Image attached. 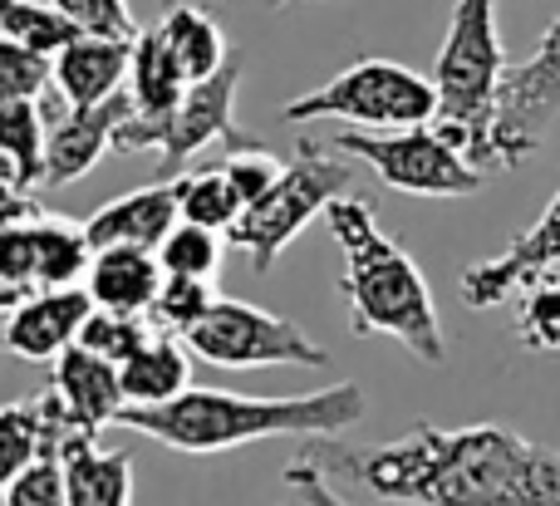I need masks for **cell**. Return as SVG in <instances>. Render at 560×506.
I'll return each mask as SVG.
<instances>
[{"instance_id": "obj_1", "label": "cell", "mask_w": 560, "mask_h": 506, "mask_svg": "<svg viewBox=\"0 0 560 506\" xmlns=\"http://www.w3.org/2000/svg\"><path fill=\"white\" fill-rule=\"evenodd\" d=\"M300 458L325 478L408 506H560V452L502 423L413 428L394 443L345 448L305 438Z\"/></svg>"}, {"instance_id": "obj_2", "label": "cell", "mask_w": 560, "mask_h": 506, "mask_svg": "<svg viewBox=\"0 0 560 506\" xmlns=\"http://www.w3.org/2000/svg\"><path fill=\"white\" fill-rule=\"evenodd\" d=\"M369 413V393L359 384H325L315 393H285V399H252L226 389H192L177 399L138 409L124 403L114 413V428L143 433L187 458H212L261 438H339Z\"/></svg>"}, {"instance_id": "obj_3", "label": "cell", "mask_w": 560, "mask_h": 506, "mask_svg": "<svg viewBox=\"0 0 560 506\" xmlns=\"http://www.w3.org/2000/svg\"><path fill=\"white\" fill-rule=\"evenodd\" d=\"M329 236H335L339 256H345V275H339V295L349 305V330L359 340L369 334H388L398 340L413 360L443 364L447 360V334L438 320L433 291H428L418 261L378 226L374 202L369 197H335L325 207Z\"/></svg>"}, {"instance_id": "obj_4", "label": "cell", "mask_w": 560, "mask_h": 506, "mask_svg": "<svg viewBox=\"0 0 560 506\" xmlns=\"http://www.w3.org/2000/svg\"><path fill=\"white\" fill-rule=\"evenodd\" d=\"M506 74V45L497 35V0H457L447 39L438 49L433 89L438 114L433 128L453 148H463L482 173H492V118H497V89Z\"/></svg>"}, {"instance_id": "obj_5", "label": "cell", "mask_w": 560, "mask_h": 506, "mask_svg": "<svg viewBox=\"0 0 560 506\" xmlns=\"http://www.w3.org/2000/svg\"><path fill=\"white\" fill-rule=\"evenodd\" d=\"M349 192V167H345V153L335 157V148L325 143H300L295 163L280 167V177L226 226V246L252 261L256 275H266L276 266V256L305 232L315 216H325V207L335 197Z\"/></svg>"}, {"instance_id": "obj_6", "label": "cell", "mask_w": 560, "mask_h": 506, "mask_svg": "<svg viewBox=\"0 0 560 506\" xmlns=\"http://www.w3.org/2000/svg\"><path fill=\"white\" fill-rule=\"evenodd\" d=\"M433 114H438L433 79L374 55L354 59L345 74H335L329 84L285 104V123L339 118L349 128H413V123H433Z\"/></svg>"}, {"instance_id": "obj_7", "label": "cell", "mask_w": 560, "mask_h": 506, "mask_svg": "<svg viewBox=\"0 0 560 506\" xmlns=\"http://www.w3.org/2000/svg\"><path fill=\"white\" fill-rule=\"evenodd\" d=\"M325 148L374 167V177L408 197H472L482 192L487 173L453 148L433 123L413 128H345Z\"/></svg>"}, {"instance_id": "obj_8", "label": "cell", "mask_w": 560, "mask_h": 506, "mask_svg": "<svg viewBox=\"0 0 560 506\" xmlns=\"http://www.w3.org/2000/svg\"><path fill=\"white\" fill-rule=\"evenodd\" d=\"M183 344L212 369H325L329 350L315 344L295 320L246 301H217Z\"/></svg>"}, {"instance_id": "obj_9", "label": "cell", "mask_w": 560, "mask_h": 506, "mask_svg": "<svg viewBox=\"0 0 560 506\" xmlns=\"http://www.w3.org/2000/svg\"><path fill=\"white\" fill-rule=\"evenodd\" d=\"M560 118V15L546 25L541 45L506 64L502 89H497V118H492V157L497 167H522L541 148L546 128Z\"/></svg>"}, {"instance_id": "obj_10", "label": "cell", "mask_w": 560, "mask_h": 506, "mask_svg": "<svg viewBox=\"0 0 560 506\" xmlns=\"http://www.w3.org/2000/svg\"><path fill=\"white\" fill-rule=\"evenodd\" d=\"M242 69H246V55L232 45L222 69H212L207 79H192L183 94V104L167 114V128H163V177H177V167L192 163L202 148L212 143H252L242 123H236V89H242Z\"/></svg>"}, {"instance_id": "obj_11", "label": "cell", "mask_w": 560, "mask_h": 506, "mask_svg": "<svg viewBox=\"0 0 560 506\" xmlns=\"http://www.w3.org/2000/svg\"><path fill=\"white\" fill-rule=\"evenodd\" d=\"M560 271V187L551 197L536 226H526L502 256L482 266H467L463 271V301L472 310H492V305H506L512 295H522L536 275Z\"/></svg>"}, {"instance_id": "obj_12", "label": "cell", "mask_w": 560, "mask_h": 506, "mask_svg": "<svg viewBox=\"0 0 560 506\" xmlns=\"http://www.w3.org/2000/svg\"><path fill=\"white\" fill-rule=\"evenodd\" d=\"M49 393H55L59 413H65L69 438H98V428H108L114 413L128 403L118 364L84 350V344H69L65 354H55Z\"/></svg>"}, {"instance_id": "obj_13", "label": "cell", "mask_w": 560, "mask_h": 506, "mask_svg": "<svg viewBox=\"0 0 560 506\" xmlns=\"http://www.w3.org/2000/svg\"><path fill=\"white\" fill-rule=\"evenodd\" d=\"M133 114V94H108L98 104H69L59 114V123L49 128L45 143V187L79 183L84 173H94V163L104 153H114L118 123Z\"/></svg>"}, {"instance_id": "obj_14", "label": "cell", "mask_w": 560, "mask_h": 506, "mask_svg": "<svg viewBox=\"0 0 560 506\" xmlns=\"http://www.w3.org/2000/svg\"><path fill=\"white\" fill-rule=\"evenodd\" d=\"M89 310H94V295L84 285H65V291H35L10 310L5 320V344L20 360H55L69 344L79 340Z\"/></svg>"}, {"instance_id": "obj_15", "label": "cell", "mask_w": 560, "mask_h": 506, "mask_svg": "<svg viewBox=\"0 0 560 506\" xmlns=\"http://www.w3.org/2000/svg\"><path fill=\"white\" fill-rule=\"evenodd\" d=\"M173 226H177V183L158 177V183L133 187V192L98 207L84 222V236L94 251H104V246H148V251H158Z\"/></svg>"}, {"instance_id": "obj_16", "label": "cell", "mask_w": 560, "mask_h": 506, "mask_svg": "<svg viewBox=\"0 0 560 506\" xmlns=\"http://www.w3.org/2000/svg\"><path fill=\"white\" fill-rule=\"evenodd\" d=\"M128 59H133V39L79 35L49 59V84L59 89L65 104H98L124 89Z\"/></svg>"}, {"instance_id": "obj_17", "label": "cell", "mask_w": 560, "mask_h": 506, "mask_svg": "<svg viewBox=\"0 0 560 506\" xmlns=\"http://www.w3.org/2000/svg\"><path fill=\"white\" fill-rule=\"evenodd\" d=\"M163 261L148 246H104L94 251L84 275V291L94 295L98 310H118V315H148L153 295L163 291Z\"/></svg>"}, {"instance_id": "obj_18", "label": "cell", "mask_w": 560, "mask_h": 506, "mask_svg": "<svg viewBox=\"0 0 560 506\" xmlns=\"http://www.w3.org/2000/svg\"><path fill=\"white\" fill-rule=\"evenodd\" d=\"M65 497L69 506H133V458L104 452L98 438H65Z\"/></svg>"}, {"instance_id": "obj_19", "label": "cell", "mask_w": 560, "mask_h": 506, "mask_svg": "<svg viewBox=\"0 0 560 506\" xmlns=\"http://www.w3.org/2000/svg\"><path fill=\"white\" fill-rule=\"evenodd\" d=\"M65 413H59L55 393H35V399H15L0 409V497L10 492V482L49 448V443H65Z\"/></svg>"}, {"instance_id": "obj_20", "label": "cell", "mask_w": 560, "mask_h": 506, "mask_svg": "<svg viewBox=\"0 0 560 506\" xmlns=\"http://www.w3.org/2000/svg\"><path fill=\"white\" fill-rule=\"evenodd\" d=\"M118 379H124V399L138 403V409L167 403L192 384V350L183 344V334L153 330L148 344H138V350L118 364Z\"/></svg>"}, {"instance_id": "obj_21", "label": "cell", "mask_w": 560, "mask_h": 506, "mask_svg": "<svg viewBox=\"0 0 560 506\" xmlns=\"http://www.w3.org/2000/svg\"><path fill=\"white\" fill-rule=\"evenodd\" d=\"M153 25H158V35H163V45L173 49V59L183 64L187 79H207L232 55L217 15L207 5H197V0H163V15H158Z\"/></svg>"}, {"instance_id": "obj_22", "label": "cell", "mask_w": 560, "mask_h": 506, "mask_svg": "<svg viewBox=\"0 0 560 506\" xmlns=\"http://www.w3.org/2000/svg\"><path fill=\"white\" fill-rule=\"evenodd\" d=\"M94 246H89L84 226L59 222L55 212L35 216V291H65L89 275Z\"/></svg>"}, {"instance_id": "obj_23", "label": "cell", "mask_w": 560, "mask_h": 506, "mask_svg": "<svg viewBox=\"0 0 560 506\" xmlns=\"http://www.w3.org/2000/svg\"><path fill=\"white\" fill-rule=\"evenodd\" d=\"M45 108L39 98H10L0 104V153L10 157L20 187L45 183Z\"/></svg>"}, {"instance_id": "obj_24", "label": "cell", "mask_w": 560, "mask_h": 506, "mask_svg": "<svg viewBox=\"0 0 560 506\" xmlns=\"http://www.w3.org/2000/svg\"><path fill=\"white\" fill-rule=\"evenodd\" d=\"M0 35L20 39L25 49H35V55H45V59H55L59 49H65L69 39H79L84 30L59 5H49V0H0Z\"/></svg>"}, {"instance_id": "obj_25", "label": "cell", "mask_w": 560, "mask_h": 506, "mask_svg": "<svg viewBox=\"0 0 560 506\" xmlns=\"http://www.w3.org/2000/svg\"><path fill=\"white\" fill-rule=\"evenodd\" d=\"M177 183V216L197 226H212V232L226 236V226L242 216V197H236L232 177L222 167H197L187 177H173Z\"/></svg>"}, {"instance_id": "obj_26", "label": "cell", "mask_w": 560, "mask_h": 506, "mask_svg": "<svg viewBox=\"0 0 560 506\" xmlns=\"http://www.w3.org/2000/svg\"><path fill=\"white\" fill-rule=\"evenodd\" d=\"M158 261H163L167 275H202V281H212L217 266H222V232L177 216V226L158 246Z\"/></svg>"}, {"instance_id": "obj_27", "label": "cell", "mask_w": 560, "mask_h": 506, "mask_svg": "<svg viewBox=\"0 0 560 506\" xmlns=\"http://www.w3.org/2000/svg\"><path fill=\"white\" fill-rule=\"evenodd\" d=\"M212 305H217L212 281H202V275H163V291L153 295L148 315H153V330L187 334Z\"/></svg>"}, {"instance_id": "obj_28", "label": "cell", "mask_w": 560, "mask_h": 506, "mask_svg": "<svg viewBox=\"0 0 560 506\" xmlns=\"http://www.w3.org/2000/svg\"><path fill=\"white\" fill-rule=\"evenodd\" d=\"M516 330L526 350H560V275L546 271L522 291Z\"/></svg>"}, {"instance_id": "obj_29", "label": "cell", "mask_w": 560, "mask_h": 506, "mask_svg": "<svg viewBox=\"0 0 560 506\" xmlns=\"http://www.w3.org/2000/svg\"><path fill=\"white\" fill-rule=\"evenodd\" d=\"M35 295V222L0 226V310Z\"/></svg>"}, {"instance_id": "obj_30", "label": "cell", "mask_w": 560, "mask_h": 506, "mask_svg": "<svg viewBox=\"0 0 560 506\" xmlns=\"http://www.w3.org/2000/svg\"><path fill=\"white\" fill-rule=\"evenodd\" d=\"M148 334H153V325H148L143 315H118V310H98V305H94L74 344H84V350H94V354H104V360L124 364L138 344H148Z\"/></svg>"}, {"instance_id": "obj_31", "label": "cell", "mask_w": 560, "mask_h": 506, "mask_svg": "<svg viewBox=\"0 0 560 506\" xmlns=\"http://www.w3.org/2000/svg\"><path fill=\"white\" fill-rule=\"evenodd\" d=\"M0 506H69L65 497V462H59V443H49L0 497Z\"/></svg>"}, {"instance_id": "obj_32", "label": "cell", "mask_w": 560, "mask_h": 506, "mask_svg": "<svg viewBox=\"0 0 560 506\" xmlns=\"http://www.w3.org/2000/svg\"><path fill=\"white\" fill-rule=\"evenodd\" d=\"M49 84V59L25 49L20 39L0 35V104L10 98H39Z\"/></svg>"}, {"instance_id": "obj_33", "label": "cell", "mask_w": 560, "mask_h": 506, "mask_svg": "<svg viewBox=\"0 0 560 506\" xmlns=\"http://www.w3.org/2000/svg\"><path fill=\"white\" fill-rule=\"evenodd\" d=\"M280 167H285V163H280V157L271 153V148H261V143H256V138H252V143H236V148H226V163H222V173L232 177L236 197H242V212L256 202V197L266 192V187L276 183V177H280Z\"/></svg>"}, {"instance_id": "obj_34", "label": "cell", "mask_w": 560, "mask_h": 506, "mask_svg": "<svg viewBox=\"0 0 560 506\" xmlns=\"http://www.w3.org/2000/svg\"><path fill=\"white\" fill-rule=\"evenodd\" d=\"M49 5L65 10L84 35H114V39L138 35V20H133V5H128V0H49Z\"/></svg>"}, {"instance_id": "obj_35", "label": "cell", "mask_w": 560, "mask_h": 506, "mask_svg": "<svg viewBox=\"0 0 560 506\" xmlns=\"http://www.w3.org/2000/svg\"><path fill=\"white\" fill-rule=\"evenodd\" d=\"M280 482H285L290 492H300V502L305 506H349L339 492H329V478L319 468H310L305 458H295L285 472H280Z\"/></svg>"}, {"instance_id": "obj_36", "label": "cell", "mask_w": 560, "mask_h": 506, "mask_svg": "<svg viewBox=\"0 0 560 506\" xmlns=\"http://www.w3.org/2000/svg\"><path fill=\"white\" fill-rule=\"evenodd\" d=\"M35 216H45V207L30 197V187H20L15 177H0V226H10V222H35Z\"/></svg>"}, {"instance_id": "obj_37", "label": "cell", "mask_w": 560, "mask_h": 506, "mask_svg": "<svg viewBox=\"0 0 560 506\" xmlns=\"http://www.w3.org/2000/svg\"><path fill=\"white\" fill-rule=\"evenodd\" d=\"M0 177H15V167H10V157L0 153Z\"/></svg>"}, {"instance_id": "obj_38", "label": "cell", "mask_w": 560, "mask_h": 506, "mask_svg": "<svg viewBox=\"0 0 560 506\" xmlns=\"http://www.w3.org/2000/svg\"><path fill=\"white\" fill-rule=\"evenodd\" d=\"M271 10H285V5H300V0H266Z\"/></svg>"}, {"instance_id": "obj_39", "label": "cell", "mask_w": 560, "mask_h": 506, "mask_svg": "<svg viewBox=\"0 0 560 506\" xmlns=\"http://www.w3.org/2000/svg\"><path fill=\"white\" fill-rule=\"evenodd\" d=\"M556 275H560V271H556Z\"/></svg>"}]
</instances>
